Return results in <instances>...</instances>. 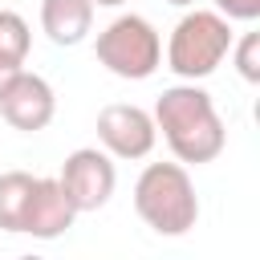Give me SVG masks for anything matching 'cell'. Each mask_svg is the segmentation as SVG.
<instances>
[{"label": "cell", "instance_id": "1", "mask_svg": "<svg viewBox=\"0 0 260 260\" xmlns=\"http://www.w3.org/2000/svg\"><path fill=\"white\" fill-rule=\"evenodd\" d=\"M154 130H162L171 154L179 162H211L219 158V150L228 146V130H223V118L211 102L207 89H199L195 81H183V85H171L158 93L154 102Z\"/></svg>", "mask_w": 260, "mask_h": 260}, {"label": "cell", "instance_id": "2", "mask_svg": "<svg viewBox=\"0 0 260 260\" xmlns=\"http://www.w3.org/2000/svg\"><path fill=\"white\" fill-rule=\"evenodd\" d=\"M134 211L158 236H187L199 219V195L183 162H150L134 183Z\"/></svg>", "mask_w": 260, "mask_h": 260}, {"label": "cell", "instance_id": "3", "mask_svg": "<svg viewBox=\"0 0 260 260\" xmlns=\"http://www.w3.org/2000/svg\"><path fill=\"white\" fill-rule=\"evenodd\" d=\"M232 20L219 16L215 8H191L167 41V69L183 81L211 77L219 61L232 53Z\"/></svg>", "mask_w": 260, "mask_h": 260}, {"label": "cell", "instance_id": "4", "mask_svg": "<svg viewBox=\"0 0 260 260\" xmlns=\"http://www.w3.org/2000/svg\"><path fill=\"white\" fill-rule=\"evenodd\" d=\"M93 53H98V61H102L114 77L146 81V77L162 65V37H158V28H154L146 16L126 12V16H114V20L98 32Z\"/></svg>", "mask_w": 260, "mask_h": 260}, {"label": "cell", "instance_id": "5", "mask_svg": "<svg viewBox=\"0 0 260 260\" xmlns=\"http://www.w3.org/2000/svg\"><path fill=\"white\" fill-rule=\"evenodd\" d=\"M57 183L65 187L69 203H73L77 215H81V211H98V207L110 203V195H114V187H118V171H114V158H110L106 150H98V146H77V150L61 162Z\"/></svg>", "mask_w": 260, "mask_h": 260}, {"label": "cell", "instance_id": "6", "mask_svg": "<svg viewBox=\"0 0 260 260\" xmlns=\"http://www.w3.org/2000/svg\"><path fill=\"white\" fill-rule=\"evenodd\" d=\"M154 118L142 106L130 102H110L98 114V142L110 158H146L154 150Z\"/></svg>", "mask_w": 260, "mask_h": 260}, {"label": "cell", "instance_id": "7", "mask_svg": "<svg viewBox=\"0 0 260 260\" xmlns=\"http://www.w3.org/2000/svg\"><path fill=\"white\" fill-rule=\"evenodd\" d=\"M0 114H4V122H8L12 130L37 134V130H45V126L53 122V114H57V93H53V85H49L41 73L20 69V73L12 77V85L0 93Z\"/></svg>", "mask_w": 260, "mask_h": 260}, {"label": "cell", "instance_id": "8", "mask_svg": "<svg viewBox=\"0 0 260 260\" xmlns=\"http://www.w3.org/2000/svg\"><path fill=\"white\" fill-rule=\"evenodd\" d=\"M73 219H77V207L69 203L65 187L57 179H37L28 211H24V232L37 240H57L73 228Z\"/></svg>", "mask_w": 260, "mask_h": 260}, {"label": "cell", "instance_id": "9", "mask_svg": "<svg viewBox=\"0 0 260 260\" xmlns=\"http://www.w3.org/2000/svg\"><path fill=\"white\" fill-rule=\"evenodd\" d=\"M41 28L61 49L81 45L93 28V0H41Z\"/></svg>", "mask_w": 260, "mask_h": 260}, {"label": "cell", "instance_id": "10", "mask_svg": "<svg viewBox=\"0 0 260 260\" xmlns=\"http://www.w3.org/2000/svg\"><path fill=\"white\" fill-rule=\"evenodd\" d=\"M32 187H37V179L28 171L0 175V232H24V211H28Z\"/></svg>", "mask_w": 260, "mask_h": 260}, {"label": "cell", "instance_id": "11", "mask_svg": "<svg viewBox=\"0 0 260 260\" xmlns=\"http://www.w3.org/2000/svg\"><path fill=\"white\" fill-rule=\"evenodd\" d=\"M28 45H32V32H28V20L12 8H0V57L4 61H20L28 57Z\"/></svg>", "mask_w": 260, "mask_h": 260}, {"label": "cell", "instance_id": "12", "mask_svg": "<svg viewBox=\"0 0 260 260\" xmlns=\"http://www.w3.org/2000/svg\"><path fill=\"white\" fill-rule=\"evenodd\" d=\"M232 53H236V69L244 81H260V32H244L240 45L232 41Z\"/></svg>", "mask_w": 260, "mask_h": 260}, {"label": "cell", "instance_id": "13", "mask_svg": "<svg viewBox=\"0 0 260 260\" xmlns=\"http://www.w3.org/2000/svg\"><path fill=\"white\" fill-rule=\"evenodd\" d=\"M215 12L228 20H256L260 16V0H215Z\"/></svg>", "mask_w": 260, "mask_h": 260}, {"label": "cell", "instance_id": "14", "mask_svg": "<svg viewBox=\"0 0 260 260\" xmlns=\"http://www.w3.org/2000/svg\"><path fill=\"white\" fill-rule=\"evenodd\" d=\"M20 69H24L20 61H4V57H0V93H4L8 85H12V77H16Z\"/></svg>", "mask_w": 260, "mask_h": 260}, {"label": "cell", "instance_id": "15", "mask_svg": "<svg viewBox=\"0 0 260 260\" xmlns=\"http://www.w3.org/2000/svg\"><path fill=\"white\" fill-rule=\"evenodd\" d=\"M98 4H102V8H118V4H126V0H93V8H98Z\"/></svg>", "mask_w": 260, "mask_h": 260}, {"label": "cell", "instance_id": "16", "mask_svg": "<svg viewBox=\"0 0 260 260\" xmlns=\"http://www.w3.org/2000/svg\"><path fill=\"white\" fill-rule=\"evenodd\" d=\"M167 4H175V8H191L195 0H167Z\"/></svg>", "mask_w": 260, "mask_h": 260}]
</instances>
